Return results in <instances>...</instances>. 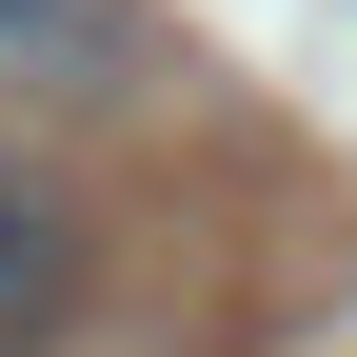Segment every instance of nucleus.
<instances>
[{
  "mask_svg": "<svg viewBox=\"0 0 357 357\" xmlns=\"http://www.w3.org/2000/svg\"><path fill=\"white\" fill-rule=\"evenodd\" d=\"M79 278H100V218H79V178L40 139H0V357H40L79 318Z\"/></svg>",
  "mask_w": 357,
  "mask_h": 357,
  "instance_id": "nucleus-2",
  "label": "nucleus"
},
{
  "mask_svg": "<svg viewBox=\"0 0 357 357\" xmlns=\"http://www.w3.org/2000/svg\"><path fill=\"white\" fill-rule=\"evenodd\" d=\"M139 79H159V20L139 0H0V100L100 119V100H139Z\"/></svg>",
  "mask_w": 357,
  "mask_h": 357,
  "instance_id": "nucleus-1",
  "label": "nucleus"
}]
</instances>
